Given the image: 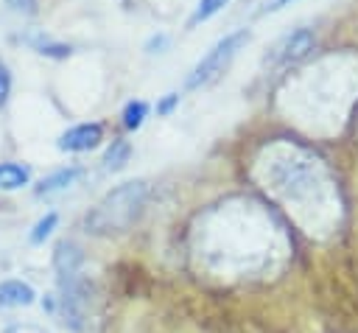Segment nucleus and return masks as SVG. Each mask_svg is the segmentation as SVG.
Returning <instances> with one entry per match:
<instances>
[{
	"label": "nucleus",
	"mask_w": 358,
	"mask_h": 333,
	"mask_svg": "<svg viewBox=\"0 0 358 333\" xmlns=\"http://www.w3.org/2000/svg\"><path fill=\"white\" fill-rule=\"evenodd\" d=\"M176 104H179V92H168V95L157 104V112H159V115H171Z\"/></svg>",
	"instance_id": "nucleus-17"
},
{
	"label": "nucleus",
	"mask_w": 358,
	"mask_h": 333,
	"mask_svg": "<svg viewBox=\"0 0 358 333\" xmlns=\"http://www.w3.org/2000/svg\"><path fill=\"white\" fill-rule=\"evenodd\" d=\"M76 179H78V168H59V171H53L50 176H45V179L36 185V196H50V193H59V190L70 187Z\"/></svg>",
	"instance_id": "nucleus-7"
},
{
	"label": "nucleus",
	"mask_w": 358,
	"mask_h": 333,
	"mask_svg": "<svg viewBox=\"0 0 358 333\" xmlns=\"http://www.w3.org/2000/svg\"><path fill=\"white\" fill-rule=\"evenodd\" d=\"M316 48V34L310 28H296L288 36H282L274 48H271V64L274 67H288L302 62L305 56H310V50Z\"/></svg>",
	"instance_id": "nucleus-4"
},
{
	"label": "nucleus",
	"mask_w": 358,
	"mask_h": 333,
	"mask_svg": "<svg viewBox=\"0 0 358 333\" xmlns=\"http://www.w3.org/2000/svg\"><path fill=\"white\" fill-rule=\"evenodd\" d=\"M6 6L17 14H25V17H34L39 11V0H6Z\"/></svg>",
	"instance_id": "nucleus-14"
},
{
	"label": "nucleus",
	"mask_w": 358,
	"mask_h": 333,
	"mask_svg": "<svg viewBox=\"0 0 358 333\" xmlns=\"http://www.w3.org/2000/svg\"><path fill=\"white\" fill-rule=\"evenodd\" d=\"M294 0H271V3H266V8L260 11V14H271V11H280V8H285V6H291Z\"/></svg>",
	"instance_id": "nucleus-18"
},
{
	"label": "nucleus",
	"mask_w": 358,
	"mask_h": 333,
	"mask_svg": "<svg viewBox=\"0 0 358 333\" xmlns=\"http://www.w3.org/2000/svg\"><path fill=\"white\" fill-rule=\"evenodd\" d=\"M162 45H165V36H159V39H151V42H148V50H151V48H162Z\"/></svg>",
	"instance_id": "nucleus-19"
},
{
	"label": "nucleus",
	"mask_w": 358,
	"mask_h": 333,
	"mask_svg": "<svg viewBox=\"0 0 358 333\" xmlns=\"http://www.w3.org/2000/svg\"><path fill=\"white\" fill-rule=\"evenodd\" d=\"M145 115H148V104H145V101H129V104L123 106V126H126L129 132H134V129L143 126Z\"/></svg>",
	"instance_id": "nucleus-10"
},
{
	"label": "nucleus",
	"mask_w": 358,
	"mask_h": 333,
	"mask_svg": "<svg viewBox=\"0 0 358 333\" xmlns=\"http://www.w3.org/2000/svg\"><path fill=\"white\" fill-rule=\"evenodd\" d=\"M3 333H50V330L42 325H34V322H17V325H6Z\"/></svg>",
	"instance_id": "nucleus-15"
},
{
	"label": "nucleus",
	"mask_w": 358,
	"mask_h": 333,
	"mask_svg": "<svg viewBox=\"0 0 358 333\" xmlns=\"http://www.w3.org/2000/svg\"><path fill=\"white\" fill-rule=\"evenodd\" d=\"M227 6V0H199V6H196V11L190 14V20H187V28H196L199 22H204V20H210L215 11H221Z\"/></svg>",
	"instance_id": "nucleus-12"
},
{
	"label": "nucleus",
	"mask_w": 358,
	"mask_h": 333,
	"mask_svg": "<svg viewBox=\"0 0 358 333\" xmlns=\"http://www.w3.org/2000/svg\"><path fill=\"white\" fill-rule=\"evenodd\" d=\"M129 160H131V143L123 140V137H115V140L109 143V148L103 151V168L112 171V173H115V171H123Z\"/></svg>",
	"instance_id": "nucleus-8"
},
{
	"label": "nucleus",
	"mask_w": 358,
	"mask_h": 333,
	"mask_svg": "<svg viewBox=\"0 0 358 333\" xmlns=\"http://www.w3.org/2000/svg\"><path fill=\"white\" fill-rule=\"evenodd\" d=\"M148 182L145 179H131L117 187H112L87 215L84 224L92 235H112V232H126L143 213L148 201Z\"/></svg>",
	"instance_id": "nucleus-2"
},
{
	"label": "nucleus",
	"mask_w": 358,
	"mask_h": 333,
	"mask_svg": "<svg viewBox=\"0 0 358 333\" xmlns=\"http://www.w3.org/2000/svg\"><path fill=\"white\" fill-rule=\"evenodd\" d=\"M8 92H11V73H8L6 62L0 59V106L8 101Z\"/></svg>",
	"instance_id": "nucleus-16"
},
{
	"label": "nucleus",
	"mask_w": 358,
	"mask_h": 333,
	"mask_svg": "<svg viewBox=\"0 0 358 333\" xmlns=\"http://www.w3.org/2000/svg\"><path fill=\"white\" fill-rule=\"evenodd\" d=\"M56 288H59V311L64 325L81 330L90 311V280L84 274V252L73 241H59L53 255Z\"/></svg>",
	"instance_id": "nucleus-1"
},
{
	"label": "nucleus",
	"mask_w": 358,
	"mask_h": 333,
	"mask_svg": "<svg viewBox=\"0 0 358 333\" xmlns=\"http://www.w3.org/2000/svg\"><path fill=\"white\" fill-rule=\"evenodd\" d=\"M56 224H59V215H56V213H45V215L34 224V229H31L28 241H31V243H45V238L56 229Z\"/></svg>",
	"instance_id": "nucleus-13"
},
{
	"label": "nucleus",
	"mask_w": 358,
	"mask_h": 333,
	"mask_svg": "<svg viewBox=\"0 0 358 333\" xmlns=\"http://www.w3.org/2000/svg\"><path fill=\"white\" fill-rule=\"evenodd\" d=\"M36 302V291L25 280H3L0 283V308H28Z\"/></svg>",
	"instance_id": "nucleus-6"
},
{
	"label": "nucleus",
	"mask_w": 358,
	"mask_h": 333,
	"mask_svg": "<svg viewBox=\"0 0 358 333\" xmlns=\"http://www.w3.org/2000/svg\"><path fill=\"white\" fill-rule=\"evenodd\" d=\"M31 179V171L20 162H0V190H20Z\"/></svg>",
	"instance_id": "nucleus-9"
},
{
	"label": "nucleus",
	"mask_w": 358,
	"mask_h": 333,
	"mask_svg": "<svg viewBox=\"0 0 358 333\" xmlns=\"http://www.w3.org/2000/svg\"><path fill=\"white\" fill-rule=\"evenodd\" d=\"M31 45H34V50L36 53H42V56H50V59H67L70 53H73V48L70 45H62V42H53V39H28Z\"/></svg>",
	"instance_id": "nucleus-11"
},
{
	"label": "nucleus",
	"mask_w": 358,
	"mask_h": 333,
	"mask_svg": "<svg viewBox=\"0 0 358 333\" xmlns=\"http://www.w3.org/2000/svg\"><path fill=\"white\" fill-rule=\"evenodd\" d=\"M101 140H103V126H101V123H78V126L67 129V132L56 140V146H59L62 151L78 154V151L95 148Z\"/></svg>",
	"instance_id": "nucleus-5"
},
{
	"label": "nucleus",
	"mask_w": 358,
	"mask_h": 333,
	"mask_svg": "<svg viewBox=\"0 0 358 333\" xmlns=\"http://www.w3.org/2000/svg\"><path fill=\"white\" fill-rule=\"evenodd\" d=\"M249 39H252V34H249L246 28H238V31L227 34L224 39H218V42L196 62V67L187 73L185 90H201V87L213 84V81L232 64V59L238 56V50H241Z\"/></svg>",
	"instance_id": "nucleus-3"
}]
</instances>
